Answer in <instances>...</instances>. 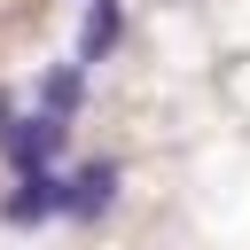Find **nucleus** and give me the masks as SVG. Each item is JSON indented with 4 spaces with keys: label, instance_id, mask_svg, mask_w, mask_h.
<instances>
[{
    "label": "nucleus",
    "instance_id": "3",
    "mask_svg": "<svg viewBox=\"0 0 250 250\" xmlns=\"http://www.w3.org/2000/svg\"><path fill=\"white\" fill-rule=\"evenodd\" d=\"M62 211V180L55 172H31L16 195H8V227H39V219H55Z\"/></svg>",
    "mask_w": 250,
    "mask_h": 250
},
{
    "label": "nucleus",
    "instance_id": "2",
    "mask_svg": "<svg viewBox=\"0 0 250 250\" xmlns=\"http://www.w3.org/2000/svg\"><path fill=\"white\" fill-rule=\"evenodd\" d=\"M117 203V164L102 156V164H78L70 180H62V219H102Z\"/></svg>",
    "mask_w": 250,
    "mask_h": 250
},
{
    "label": "nucleus",
    "instance_id": "4",
    "mask_svg": "<svg viewBox=\"0 0 250 250\" xmlns=\"http://www.w3.org/2000/svg\"><path fill=\"white\" fill-rule=\"evenodd\" d=\"M78 94H86V78H78V62H62V70H47V78H39V117H55V125H70V109H78Z\"/></svg>",
    "mask_w": 250,
    "mask_h": 250
},
{
    "label": "nucleus",
    "instance_id": "1",
    "mask_svg": "<svg viewBox=\"0 0 250 250\" xmlns=\"http://www.w3.org/2000/svg\"><path fill=\"white\" fill-rule=\"evenodd\" d=\"M62 141H70V125H55V117H8V133H0V148H8V164L31 180V172H47L55 156H62Z\"/></svg>",
    "mask_w": 250,
    "mask_h": 250
},
{
    "label": "nucleus",
    "instance_id": "5",
    "mask_svg": "<svg viewBox=\"0 0 250 250\" xmlns=\"http://www.w3.org/2000/svg\"><path fill=\"white\" fill-rule=\"evenodd\" d=\"M117 31H125V8H117V0H94V8H86V39H78V62H102V55L117 47Z\"/></svg>",
    "mask_w": 250,
    "mask_h": 250
},
{
    "label": "nucleus",
    "instance_id": "6",
    "mask_svg": "<svg viewBox=\"0 0 250 250\" xmlns=\"http://www.w3.org/2000/svg\"><path fill=\"white\" fill-rule=\"evenodd\" d=\"M0 133H8V94H0Z\"/></svg>",
    "mask_w": 250,
    "mask_h": 250
}]
</instances>
